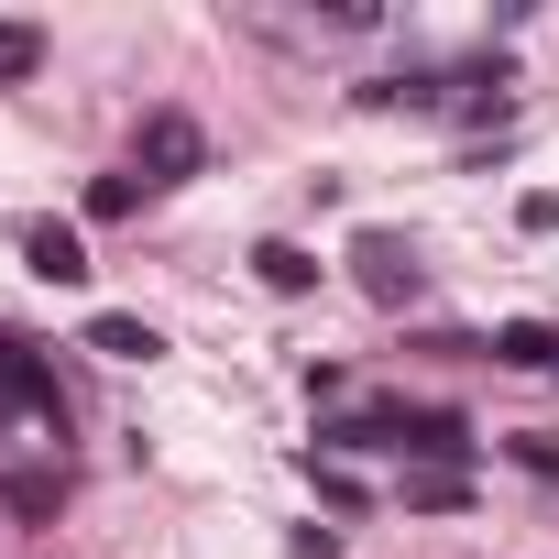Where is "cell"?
<instances>
[{"label": "cell", "instance_id": "cell-11", "mask_svg": "<svg viewBox=\"0 0 559 559\" xmlns=\"http://www.w3.org/2000/svg\"><path fill=\"white\" fill-rule=\"evenodd\" d=\"M56 504V472H12V515H45Z\"/></svg>", "mask_w": 559, "mask_h": 559}, {"label": "cell", "instance_id": "cell-5", "mask_svg": "<svg viewBox=\"0 0 559 559\" xmlns=\"http://www.w3.org/2000/svg\"><path fill=\"white\" fill-rule=\"evenodd\" d=\"M0 395H12V406H34V417H56V373H45L23 341H0Z\"/></svg>", "mask_w": 559, "mask_h": 559}, {"label": "cell", "instance_id": "cell-10", "mask_svg": "<svg viewBox=\"0 0 559 559\" xmlns=\"http://www.w3.org/2000/svg\"><path fill=\"white\" fill-rule=\"evenodd\" d=\"M132 209H143V176H99L88 187V219H132Z\"/></svg>", "mask_w": 559, "mask_h": 559}, {"label": "cell", "instance_id": "cell-6", "mask_svg": "<svg viewBox=\"0 0 559 559\" xmlns=\"http://www.w3.org/2000/svg\"><path fill=\"white\" fill-rule=\"evenodd\" d=\"M252 274H263L274 297H308V286H319V263H308L297 241H263V252H252Z\"/></svg>", "mask_w": 559, "mask_h": 559}, {"label": "cell", "instance_id": "cell-8", "mask_svg": "<svg viewBox=\"0 0 559 559\" xmlns=\"http://www.w3.org/2000/svg\"><path fill=\"white\" fill-rule=\"evenodd\" d=\"M88 352H110V362H154L165 341H154L143 319H88Z\"/></svg>", "mask_w": 559, "mask_h": 559}, {"label": "cell", "instance_id": "cell-2", "mask_svg": "<svg viewBox=\"0 0 559 559\" xmlns=\"http://www.w3.org/2000/svg\"><path fill=\"white\" fill-rule=\"evenodd\" d=\"M198 154H209V143H198V121H187V110H154V121H143V143H132V176H143V187H187V176H198Z\"/></svg>", "mask_w": 559, "mask_h": 559}, {"label": "cell", "instance_id": "cell-1", "mask_svg": "<svg viewBox=\"0 0 559 559\" xmlns=\"http://www.w3.org/2000/svg\"><path fill=\"white\" fill-rule=\"evenodd\" d=\"M330 450H406V461H472V428L450 406H373L352 428H330Z\"/></svg>", "mask_w": 559, "mask_h": 559}, {"label": "cell", "instance_id": "cell-4", "mask_svg": "<svg viewBox=\"0 0 559 559\" xmlns=\"http://www.w3.org/2000/svg\"><path fill=\"white\" fill-rule=\"evenodd\" d=\"M352 263H362V286H373L384 308H395V297H417V263H406L384 230H362V241H352Z\"/></svg>", "mask_w": 559, "mask_h": 559}, {"label": "cell", "instance_id": "cell-9", "mask_svg": "<svg viewBox=\"0 0 559 559\" xmlns=\"http://www.w3.org/2000/svg\"><path fill=\"white\" fill-rule=\"evenodd\" d=\"M34 67H45V34H34V23H0V88L34 78Z\"/></svg>", "mask_w": 559, "mask_h": 559}, {"label": "cell", "instance_id": "cell-7", "mask_svg": "<svg viewBox=\"0 0 559 559\" xmlns=\"http://www.w3.org/2000/svg\"><path fill=\"white\" fill-rule=\"evenodd\" d=\"M493 362H515V373H548V362H559V330L515 319V330H493Z\"/></svg>", "mask_w": 559, "mask_h": 559}, {"label": "cell", "instance_id": "cell-3", "mask_svg": "<svg viewBox=\"0 0 559 559\" xmlns=\"http://www.w3.org/2000/svg\"><path fill=\"white\" fill-rule=\"evenodd\" d=\"M23 263L45 274V286H88V241L67 219H23Z\"/></svg>", "mask_w": 559, "mask_h": 559}, {"label": "cell", "instance_id": "cell-12", "mask_svg": "<svg viewBox=\"0 0 559 559\" xmlns=\"http://www.w3.org/2000/svg\"><path fill=\"white\" fill-rule=\"evenodd\" d=\"M515 461H526L537 483H559V450H548V439H515Z\"/></svg>", "mask_w": 559, "mask_h": 559}]
</instances>
